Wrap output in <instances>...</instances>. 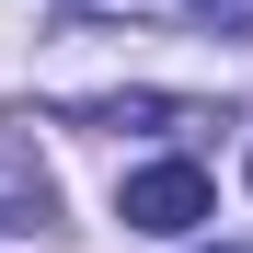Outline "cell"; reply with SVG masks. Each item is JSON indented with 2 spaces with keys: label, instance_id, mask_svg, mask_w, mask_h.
<instances>
[{
  "label": "cell",
  "instance_id": "1",
  "mask_svg": "<svg viewBox=\"0 0 253 253\" xmlns=\"http://www.w3.org/2000/svg\"><path fill=\"white\" fill-rule=\"evenodd\" d=\"M115 219L150 230V242H173V230L207 219V173H196V161H138V173L115 184Z\"/></svg>",
  "mask_w": 253,
  "mask_h": 253
},
{
  "label": "cell",
  "instance_id": "2",
  "mask_svg": "<svg viewBox=\"0 0 253 253\" xmlns=\"http://www.w3.org/2000/svg\"><path fill=\"white\" fill-rule=\"evenodd\" d=\"M58 219V184H46V161H35L23 138H0V230H46Z\"/></svg>",
  "mask_w": 253,
  "mask_h": 253
},
{
  "label": "cell",
  "instance_id": "3",
  "mask_svg": "<svg viewBox=\"0 0 253 253\" xmlns=\"http://www.w3.org/2000/svg\"><path fill=\"white\" fill-rule=\"evenodd\" d=\"M196 23H230V35H253V0H196Z\"/></svg>",
  "mask_w": 253,
  "mask_h": 253
}]
</instances>
